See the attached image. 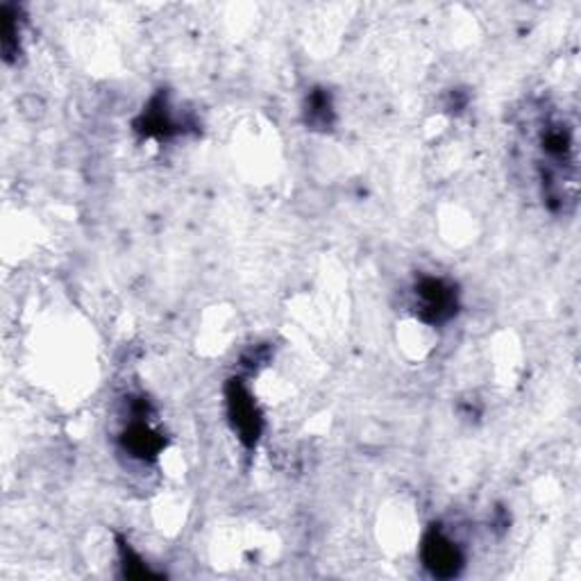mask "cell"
I'll use <instances>...</instances> for the list:
<instances>
[{
  "instance_id": "6da1fadb",
  "label": "cell",
  "mask_w": 581,
  "mask_h": 581,
  "mask_svg": "<svg viewBox=\"0 0 581 581\" xmlns=\"http://www.w3.org/2000/svg\"><path fill=\"white\" fill-rule=\"evenodd\" d=\"M459 309L454 284L441 278H422L416 287V312L424 323H445Z\"/></svg>"
},
{
  "instance_id": "7a4b0ae2",
  "label": "cell",
  "mask_w": 581,
  "mask_h": 581,
  "mask_svg": "<svg viewBox=\"0 0 581 581\" xmlns=\"http://www.w3.org/2000/svg\"><path fill=\"white\" fill-rule=\"evenodd\" d=\"M227 413L232 428L239 434L246 445H255L261 434V413L244 386V381L232 379L227 386Z\"/></svg>"
},
{
  "instance_id": "3957f363",
  "label": "cell",
  "mask_w": 581,
  "mask_h": 581,
  "mask_svg": "<svg viewBox=\"0 0 581 581\" xmlns=\"http://www.w3.org/2000/svg\"><path fill=\"white\" fill-rule=\"evenodd\" d=\"M422 563L437 577H454L463 566V555L454 540L441 529H432L422 540Z\"/></svg>"
},
{
  "instance_id": "277c9868",
  "label": "cell",
  "mask_w": 581,
  "mask_h": 581,
  "mask_svg": "<svg viewBox=\"0 0 581 581\" xmlns=\"http://www.w3.org/2000/svg\"><path fill=\"white\" fill-rule=\"evenodd\" d=\"M123 448L141 461L154 459L164 450V439L154 432L148 422L135 420L123 434Z\"/></svg>"
}]
</instances>
